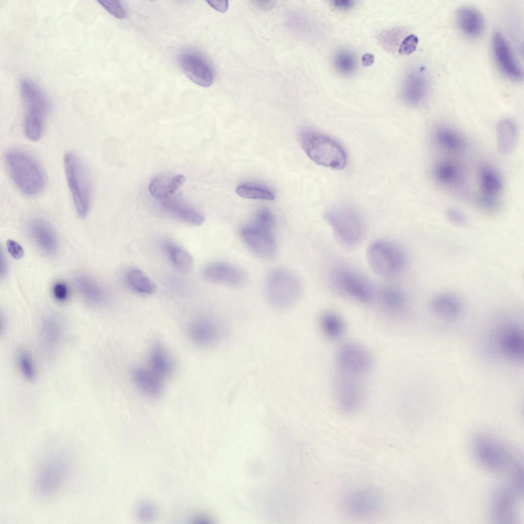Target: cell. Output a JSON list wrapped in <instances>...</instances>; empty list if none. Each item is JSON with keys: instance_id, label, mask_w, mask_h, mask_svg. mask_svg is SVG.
Returning <instances> with one entry per match:
<instances>
[{"instance_id": "9a60e30c", "label": "cell", "mask_w": 524, "mask_h": 524, "mask_svg": "<svg viewBox=\"0 0 524 524\" xmlns=\"http://www.w3.org/2000/svg\"><path fill=\"white\" fill-rule=\"evenodd\" d=\"M178 61L183 73L193 83L203 87H208L213 83V69L201 55L187 52L179 55Z\"/></svg>"}, {"instance_id": "44dd1931", "label": "cell", "mask_w": 524, "mask_h": 524, "mask_svg": "<svg viewBox=\"0 0 524 524\" xmlns=\"http://www.w3.org/2000/svg\"><path fill=\"white\" fill-rule=\"evenodd\" d=\"M430 308L435 316L447 321L457 320L463 313L461 300L450 293H441L434 296L430 301Z\"/></svg>"}, {"instance_id": "ffe728a7", "label": "cell", "mask_w": 524, "mask_h": 524, "mask_svg": "<svg viewBox=\"0 0 524 524\" xmlns=\"http://www.w3.org/2000/svg\"><path fill=\"white\" fill-rule=\"evenodd\" d=\"M188 334L195 344L207 348L217 343L220 338L221 332L218 325L213 320L199 318L190 322Z\"/></svg>"}, {"instance_id": "5bb4252c", "label": "cell", "mask_w": 524, "mask_h": 524, "mask_svg": "<svg viewBox=\"0 0 524 524\" xmlns=\"http://www.w3.org/2000/svg\"><path fill=\"white\" fill-rule=\"evenodd\" d=\"M66 462L60 457H52L41 465L36 482L37 491L42 496L56 493L62 486L68 474Z\"/></svg>"}, {"instance_id": "603a6c76", "label": "cell", "mask_w": 524, "mask_h": 524, "mask_svg": "<svg viewBox=\"0 0 524 524\" xmlns=\"http://www.w3.org/2000/svg\"><path fill=\"white\" fill-rule=\"evenodd\" d=\"M30 233L37 245L48 254L54 253L58 249L56 235L51 226L42 219H34L29 225Z\"/></svg>"}, {"instance_id": "484cf974", "label": "cell", "mask_w": 524, "mask_h": 524, "mask_svg": "<svg viewBox=\"0 0 524 524\" xmlns=\"http://www.w3.org/2000/svg\"><path fill=\"white\" fill-rule=\"evenodd\" d=\"M170 197L161 201L167 212L189 225L198 226L203 224L205 217L202 213Z\"/></svg>"}, {"instance_id": "816d5d0a", "label": "cell", "mask_w": 524, "mask_h": 524, "mask_svg": "<svg viewBox=\"0 0 524 524\" xmlns=\"http://www.w3.org/2000/svg\"><path fill=\"white\" fill-rule=\"evenodd\" d=\"M1 258V275L2 276L3 275L5 274L6 272H7V263L6 257H5V256L3 255V253H2Z\"/></svg>"}, {"instance_id": "7dc6e473", "label": "cell", "mask_w": 524, "mask_h": 524, "mask_svg": "<svg viewBox=\"0 0 524 524\" xmlns=\"http://www.w3.org/2000/svg\"><path fill=\"white\" fill-rule=\"evenodd\" d=\"M331 2L335 8L342 10H349L354 6L355 4V2L351 0H335Z\"/></svg>"}, {"instance_id": "d6986e66", "label": "cell", "mask_w": 524, "mask_h": 524, "mask_svg": "<svg viewBox=\"0 0 524 524\" xmlns=\"http://www.w3.org/2000/svg\"><path fill=\"white\" fill-rule=\"evenodd\" d=\"M498 337L499 348L504 355L511 360L520 361L523 359L524 351L523 335L522 329L515 324H509L504 327Z\"/></svg>"}, {"instance_id": "52a82bcc", "label": "cell", "mask_w": 524, "mask_h": 524, "mask_svg": "<svg viewBox=\"0 0 524 524\" xmlns=\"http://www.w3.org/2000/svg\"><path fill=\"white\" fill-rule=\"evenodd\" d=\"M331 287L338 293L363 303L370 302L373 290L367 279L354 269L338 266L329 275Z\"/></svg>"}, {"instance_id": "e575fe53", "label": "cell", "mask_w": 524, "mask_h": 524, "mask_svg": "<svg viewBox=\"0 0 524 524\" xmlns=\"http://www.w3.org/2000/svg\"><path fill=\"white\" fill-rule=\"evenodd\" d=\"M481 186L483 194L495 196L501 190L503 183L494 171L485 168L481 172Z\"/></svg>"}, {"instance_id": "7a4b0ae2", "label": "cell", "mask_w": 524, "mask_h": 524, "mask_svg": "<svg viewBox=\"0 0 524 524\" xmlns=\"http://www.w3.org/2000/svg\"><path fill=\"white\" fill-rule=\"evenodd\" d=\"M67 184L77 214L85 217L89 212L93 197V185L88 170L75 152H66L63 158Z\"/></svg>"}, {"instance_id": "4dcf8cb0", "label": "cell", "mask_w": 524, "mask_h": 524, "mask_svg": "<svg viewBox=\"0 0 524 524\" xmlns=\"http://www.w3.org/2000/svg\"><path fill=\"white\" fill-rule=\"evenodd\" d=\"M162 248L177 270L188 273L192 270L193 259L187 250L169 241H164Z\"/></svg>"}, {"instance_id": "7c38bea8", "label": "cell", "mask_w": 524, "mask_h": 524, "mask_svg": "<svg viewBox=\"0 0 524 524\" xmlns=\"http://www.w3.org/2000/svg\"><path fill=\"white\" fill-rule=\"evenodd\" d=\"M384 504V497L382 491L375 488H366L348 495L344 500L343 508L348 516L364 518L377 514Z\"/></svg>"}, {"instance_id": "d4e9b609", "label": "cell", "mask_w": 524, "mask_h": 524, "mask_svg": "<svg viewBox=\"0 0 524 524\" xmlns=\"http://www.w3.org/2000/svg\"><path fill=\"white\" fill-rule=\"evenodd\" d=\"M456 18L459 28L466 35L477 37L482 34L485 20L478 10L468 6L462 7L456 11Z\"/></svg>"}, {"instance_id": "4316f807", "label": "cell", "mask_w": 524, "mask_h": 524, "mask_svg": "<svg viewBox=\"0 0 524 524\" xmlns=\"http://www.w3.org/2000/svg\"><path fill=\"white\" fill-rule=\"evenodd\" d=\"M149 369L164 380L172 374L174 365L172 360L164 345L155 341L150 348L149 356Z\"/></svg>"}, {"instance_id": "ab89813d", "label": "cell", "mask_w": 524, "mask_h": 524, "mask_svg": "<svg viewBox=\"0 0 524 524\" xmlns=\"http://www.w3.org/2000/svg\"><path fill=\"white\" fill-rule=\"evenodd\" d=\"M457 171L453 165L449 163H442L436 168L435 174L438 180L444 183H449L454 180Z\"/></svg>"}, {"instance_id": "f1b7e54d", "label": "cell", "mask_w": 524, "mask_h": 524, "mask_svg": "<svg viewBox=\"0 0 524 524\" xmlns=\"http://www.w3.org/2000/svg\"><path fill=\"white\" fill-rule=\"evenodd\" d=\"M518 136V128L515 122L511 118L500 120L496 126L497 146L499 151L504 155L510 154L514 149Z\"/></svg>"}, {"instance_id": "2e32d148", "label": "cell", "mask_w": 524, "mask_h": 524, "mask_svg": "<svg viewBox=\"0 0 524 524\" xmlns=\"http://www.w3.org/2000/svg\"><path fill=\"white\" fill-rule=\"evenodd\" d=\"M492 47L494 57L501 71L509 78L520 80L522 78V71L517 62L504 36L496 32L492 38Z\"/></svg>"}, {"instance_id": "9c48e42d", "label": "cell", "mask_w": 524, "mask_h": 524, "mask_svg": "<svg viewBox=\"0 0 524 524\" xmlns=\"http://www.w3.org/2000/svg\"><path fill=\"white\" fill-rule=\"evenodd\" d=\"M473 451L479 463L491 471L510 472L518 461L500 443L486 435H479L475 439Z\"/></svg>"}, {"instance_id": "cb8c5ba5", "label": "cell", "mask_w": 524, "mask_h": 524, "mask_svg": "<svg viewBox=\"0 0 524 524\" xmlns=\"http://www.w3.org/2000/svg\"><path fill=\"white\" fill-rule=\"evenodd\" d=\"M132 376L135 385L143 395L150 398H157L161 395L163 380L149 368L135 367Z\"/></svg>"}, {"instance_id": "7bdbcfd3", "label": "cell", "mask_w": 524, "mask_h": 524, "mask_svg": "<svg viewBox=\"0 0 524 524\" xmlns=\"http://www.w3.org/2000/svg\"><path fill=\"white\" fill-rule=\"evenodd\" d=\"M448 221L457 227H463L467 224V219L464 214L457 209L450 208L446 212Z\"/></svg>"}, {"instance_id": "f6af8a7d", "label": "cell", "mask_w": 524, "mask_h": 524, "mask_svg": "<svg viewBox=\"0 0 524 524\" xmlns=\"http://www.w3.org/2000/svg\"><path fill=\"white\" fill-rule=\"evenodd\" d=\"M481 207L488 211H494L498 207V203L496 196L483 194L479 199Z\"/></svg>"}, {"instance_id": "836d02e7", "label": "cell", "mask_w": 524, "mask_h": 524, "mask_svg": "<svg viewBox=\"0 0 524 524\" xmlns=\"http://www.w3.org/2000/svg\"><path fill=\"white\" fill-rule=\"evenodd\" d=\"M320 325L323 333L332 340H337L345 332L344 323L341 317L333 312H326L321 316Z\"/></svg>"}, {"instance_id": "8992f818", "label": "cell", "mask_w": 524, "mask_h": 524, "mask_svg": "<svg viewBox=\"0 0 524 524\" xmlns=\"http://www.w3.org/2000/svg\"><path fill=\"white\" fill-rule=\"evenodd\" d=\"M301 286L298 277L284 268H275L266 279V291L268 299L275 307L286 308L298 299Z\"/></svg>"}, {"instance_id": "d590c367", "label": "cell", "mask_w": 524, "mask_h": 524, "mask_svg": "<svg viewBox=\"0 0 524 524\" xmlns=\"http://www.w3.org/2000/svg\"><path fill=\"white\" fill-rule=\"evenodd\" d=\"M334 66L340 74L350 75L354 72L357 68V59L351 52L340 51L334 56Z\"/></svg>"}, {"instance_id": "ee69618b", "label": "cell", "mask_w": 524, "mask_h": 524, "mask_svg": "<svg viewBox=\"0 0 524 524\" xmlns=\"http://www.w3.org/2000/svg\"><path fill=\"white\" fill-rule=\"evenodd\" d=\"M52 293L55 299L59 302L66 301L69 296V289L64 282L58 281L52 287Z\"/></svg>"}, {"instance_id": "5b68a950", "label": "cell", "mask_w": 524, "mask_h": 524, "mask_svg": "<svg viewBox=\"0 0 524 524\" xmlns=\"http://www.w3.org/2000/svg\"><path fill=\"white\" fill-rule=\"evenodd\" d=\"M368 263L372 270L383 278L392 277L399 274L406 263V254L397 244L386 239L372 243L367 249Z\"/></svg>"}, {"instance_id": "f35d334b", "label": "cell", "mask_w": 524, "mask_h": 524, "mask_svg": "<svg viewBox=\"0 0 524 524\" xmlns=\"http://www.w3.org/2000/svg\"><path fill=\"white\" fill-rule=\"evenodd\" d=\"M437 138L441 145L451 149H457L462 146V141L458 136L447 128L440 129L437 133Z\"/></svg>"}, {"instance_id": "ba28073f", "label": "cell", "mask_w": 524, "mask_h": 524, "mask_svg": "<svg viewBox=\"0 0 524 524\" xmlns=\"http://www.w3.org/2000/svg\"><path fill=\"white\" fill-rule=\"evenodd\" d=\"M20 90L26 108L24 126L33 131L43 129L51 106L49 98L37 85L28 79L21 81Z\"/></svg>"}, {"instance_id": "7402d4cb", "label": "cell", "mask_w": 524, "mask_h": 524, "mask_svg": "<svg viewBox=\"0 0 524 524\" xmlns=\"http://www.w3.org/2000/svg\"><path fill=\"white\" fill-rule=\"evenodd\" d=\"M428 86L426 76L423 70L417 69L412 71L407 75L404 82V99L411 105L419 104L425 99Z\"/></svg>"}, {"instance_id": "1f68e13d", "label": "cell", "mask_w": 524, "mask_h": 524, "mask_svg": "<svg viewBox=\"0 0 524 524\" xmlns=\"http://www.w3.org/2000/svg\"><path fill=\"white\" fill-rule=\"evenodd\" d=\"M125 281L128 287L138 293L151 295L157 290V285L154 281L143 271L137 268H132L127 271Z\"/></svg>"}, {"instance_id": "83f0119b", "label": "cell", "mask_w": 524, "mask_h": 524, "mask_svg": "<svg viewBox=\"0 0 524 524\" xmlns=\"http://www.w3.org/2000/svg\"><path fill=\"white\" fill-rule=\"evenodd\" d=\"M62 337V324L60 318L54 314L47 316L41 329V338L45 349L49 354L58 349Z\"/></svg>"}, {"instance_id": "3957f363", "label": "cell", "mask_w": 524, "mask_h": 524, "mask_svg": "<svg viewBox=\"0 0 524 524\" xmlns=\"http://www.w3.org/2000/svg\"><path fill=\"white\" fill-rule=\"evenodd\" d=\"M300 140L306 154L317 164L337 170L345 166V152L333 139L317 132L305 129L300 133Z\"/></svg>"}, {"instance_id": "c3c4849f", "label": "cell", "mask_w": 524, "mask_h": 524, "mask_svg": "<svg viewBox=\"0 0 524 524\" xmlns=\"http://www.w3.org/2000/svg\"><path fill=\"white\" fill-rule=\"evenodd\" d=\"M206 2L214 9L220 12L226 11L228 8V1H207Z\"/></svg>"}, {"instance_id": "30bf717a", "label": "cell", "mask_w": 524, "mask_h": 524, "mask_svg": "<svg viewBox=\"0 0 524 524\" xmlns=\"http://www.w3.org/2000/svg\"><path fill=\"white\" fill-rule=\"evenodd\" d=\"M360 378L338 370L335 375L334 397L338 408L344 413H354L361 406L364 392Z\"/></svg>"}, {"instance_id": "277c9868", "label": "cell", "mask_w": 524, "mask_h": 524, "mask_svg": "<svg viewBox=\"0 0 524 524\" xmlns=\"http://www.w3.org/2000/svg\"><path fill=\"white\" fill-rule=\"evenodd\" d=\"M325 218L338 240L346 247L357 245L364 236V221L353 207L347 205L334 207L325 213Z\"/></svg>"}, {"instance_id": "4fadbf2b", "label": "cell", "mask_w": 524, "mask_h": 524, "mask_svg": "<svg viewBox=\"0 0 524 524\" xmlns=\"http://www.w3.org/2000/svg\"><path fill=\"white\" fill-rule=\"evenodd\" d=\"M274 228L253 220L241 228L240 234L244 242L255 254L263 258H271L277 252Z\"/></svg>"}, {"instance_id": "6da1fadb", "label": "cell", "mask_w": 524, "mask_h": 524, "mask_svg": "<svg viewBox=\"0 0 524 524\" xmlns=\"http://www.w3.org/2000/svg\"><path fill=\"white\" fill-rule=\"evenodd\" d=\"M4 160L10 178L20 192L29 197L41 193L46 185L45 172L32 155L23 149L12 148L6 152Z\"/></svg>"}, {"instance_id": "74e56055", "label": "cell", "mask_w": 524, "mask_h": 524, "mask_svg": "<svg viewBox=\"0 0 524 524\" xmlns=\"http://www.w3.org/2000/svg\"><path fill=\"white\" fill-rule=\"evenodd\" d=\"M17 361L24 378L29 381L35 380L36 376V368L29 353L25 350H20L17 355Z\"/></svg>"}, {"instance_id": "bcb514c9", "label": "cell", "mask_w": 524, "mask_h": 524, "mask_svg": "<svg viewBox=\"0 0 524 524\" xmlns=\"http://www.w3.org/2000/svg\"><path fill=\"white\" fill-rule=\"evenodd\" d=\"M6 246L8 251L14 258L18 259L23 257L24 250L21 245L17 242L9 239L7 241Z\"/></svg>"}, {"instance_id": "681fc988", "label": "cell", "mask_w": 524, "mask_h": 524, "mask_svg": "<svg viewBox=\"0 0 524 524\" xmlns=\"http://www.w3.org/2000/svg\"><path fill=\"white\" fill-rule=\"evenodd\" d=\"M362 63L364 67H369L373 64L375 61L374 56L370 53H365L362 57Z\"/></svg>"}, {"instance_id": "60d3db41", "label": "cell", "mask_w": 524, "mask_h": 524, "mask_svg": "<svg viewBox=\"0 0 524 524\" xmlns=\"http://www.w3.org/2000/svg\"><path fill=\"white\" fill-rule=\"evenodd\" d=\"M98 2L111 14L117 18L123 19L127 16L126 10L118 1L101 0Z\"/></svg>"}, {"instance_id": "8d00e7d4", "label": "cell", "mask_w": 524, "mask_h": 524, "mask_svg": "<svg viewBox=\"0 0 524 524\" xmlns=\"http://www.w3.org/2000/svg\"><path fill=\"white\" fill-rule=\"evenodd\" d=\"M236 193L241 197L272 201L275 199L274 194L268 189L259 186L241 184L236 188Z\"/></svg>"}, {"instance_id": "b9f144b4", "label": "cell", "mask_w": 524, "mask_h": 524, "mask_svg": "<svg viewBox=\"0 0 524 524\" xmlns=\"http://www.w3.org/2000/svg\"><path fill=\"white\" fill-rule=\"evenodd\" d=\"M419 42L418 37L414 34L406 36L401 42L399 53L401 55H409L415 51Z\"/></svg>"}, {"instance_id": "e0dca14e", "label": "cell", "mask_w": 524, "mask_h": 524, "mask_svg": "<svg viewBox=\"0 0 524 524\" xmlns=\"http://www.w3.org/2000/svg\"><path fill=\"white\" fill-rule=\"evenodd\" d=\"M519 495L511 486L496 491L492 503V515L499 523H514L516 518L517 496Z\"/></svg>"}, {"instance_id": "d6a6232c", "label": "cell", "mask_w": 524, "mask_h": 524, "mask_svg": "<svg viewBox=\"0 0 524 524\" xmlns=\"http://www.w3.org/2000/svg\"><path fill=\"white\" fill-rule=\"evenodd\" d=\"M379 298L383 307L393 313L402 311L406 305V298L404 293L397 287H384L380 292Z\"/></svg>"}, {"instance_id": "8fae6325", "label": "cell", "mask_w": 524, "mask_h": 524, "mask_svg": "<svg viewBox=\"0 0 524 524\" xmlns=\"http://www.w3.org/2000/svg\"><path fill=\"white\" fill-rule=\"evenodd\" d=\"M337 370L359 377L367 374L373 366V359L369 352L356 342L342 344L336 356Z\"/></svg>"}, {"instance_id": "f546056e", "label": "cell", "mask_w": 524, "mask_h": 524, "mask_svg": "<svg viewBox=\"0 0 524 524\" xmlns=\"http://www.w3.org/2000/svg\"><path fill=\"white\" fill-rule=\"evenodd\" d=\"M74 281L78 292L88 302L99 305L104 301L105 297L103 290L92 278L80 274L74 277Z\"/></svg>"}, {"instance_id": "ac0fdd59", "label": "cell", "mask_w": 524, "mask_h": 524, "mask_svg": "<svg viewBox=\"0 0 524 524\" xmlns=\"http://www.w3.org/2000/svg\"><path fill=\"white\" fill-rule=\"evenodd\" d=\"M202 275L206 281L231 287L242 286L245 280L244 272L238 267L225 262L210 263L203 269Z\"/></svg>"}, {"instance_id": "f907efd6", "label": "cell", "mask_w": 524, "mask_h": 524, "mask_svg": "<svg viewBox=\"0 0 524 524\" xmlns=\"http://www.w3.org/2000/svg\"><path fill=\"white\" fill-rule=\"evenodd\" d=\"M255 5L262 9L267 10L272 8L275 4L274 1H255Z\"/></svg>"}]
</instances>
